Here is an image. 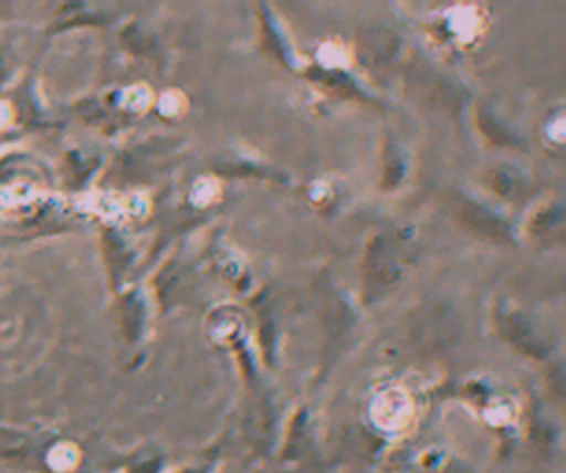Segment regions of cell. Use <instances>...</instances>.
I'll return each instance as SVG.
<instances>
[{
  "label": "cell",
  "mask_w": 566,
  "mask_h": 473,
  "mask_svg": "<svg viewBox=\"0 0 566 473\" xmlns=\"http://www.w3.org/2000/svg\"><path fill=\"white\" fill-rule=\"evenodd\" d=\"M411 416L409 396L400 389H387L371 402V418L385 431H396L407 424Z\"/></svg>",
  "instance_id": "obj_1"
}]
</instances>
